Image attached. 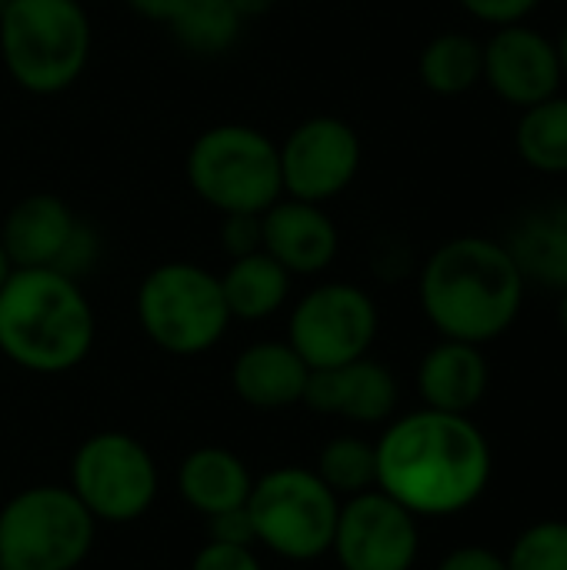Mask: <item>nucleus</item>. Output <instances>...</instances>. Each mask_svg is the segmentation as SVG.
Listing matches in <instances>:
<instances>
[{"instance_id": "obj_10", "label": "nucleus", "mask_w": 567, "mask_h": 570, "mask_svg": "<svg viewBox=\"0 0 567 570\" xmlns=\"http://www.w3.org/2000/svg\"><path fill=\"white\" fill-rule=\"evenodd\" d=\"M381 331L374 297L351 281H324L297 297L287 314V344L311 371L341 367L371 354Z\"/></svg>"}, {"instance_id": "obj_34", "label": "nucleus", "mask_w": 567, "mask_h": 570, "mask_svg": "<svg viewBox=\"0 0 567 570\" xmlns=\"http://www.w3.org/2000/svg\"><path fill=\"white\" fill-rule=\"evenodd\" d=\"M277 0H234V7L241 10V17L244 20H251V17H261V13H267L271 7H274Z\"/></svg>"}, {"instance_id": "obj_19", "label": "nucleus", "mask_w": 567, "mask_h": 570, "mask_svg": "<svg viewBox=\"0 0 567 570\" xmlns=\"http://www.w3.org/2000/svg\"><path fill=\"white\" fill-rule=\"evenodd\" d=\"M505 247L528 284L555 294L567 287V197L528 207L511 224Z\"/></svg>"}, {"instance_id": "obj_16", "label": "nucleus", "mask_w": 567, "mask_h": 570, "mask_svg": "<svg viewBox=\"0 0 567 570\" xmlns=\"http://www.w3.org/2000/svg\"><path fill=\"white\" fill-rule=\"evenodd\" d=\"M414 384L424 407L444 414H471L491 387V364L485 347L441 337L418 361Z\"/></svg>"}, {"instance_id": "obj_8", "label": "nucleus", "mask_w": 567, "mask_h": 570, "mask_svg": "<svg viewBox=\"0 0 567 570\" xmlns=\"http://www.w3.org/2000/svg\"><path fill=\"white\" fill-rule=\"evenodd\" d=\"M341 498L314 474V468H274L254 478L247 518L254 541L271 554L307 564L331 554Z\"/></svg>"}, {"instance_id": "obj_37", "label": "nucleus", "mask_w": 567, "mask_h": 570, "mask_svg": "<svg viewBox=\"0 0 567 570\" xmlns=\"http://www.w3.org/2000/svg\"><path fill=\"white\" fill-rule=\"evenodd\" d=\"M10 271H13V264L7 261V254H3V244H0V287H3V281L10 277Z\"/></svg>"}, {"instance_id": "obj_25", "label": "nucleus", "mask_w": 567, "mask_h": 570, "mask_svg": "<svg viewBox=\"0 0 567 570\" xmlns=\"http://www.w3.org/2000/svg\"><path fill=\"white\" fill-rule=\"evenodd\" d=\"M314 474L338 494V498H354L364 491L378 488V451L371 441L358 434H341L328 441L317 454Z\"/></svg>"}, {"instance_id": "obj_39", "label": "nucleus", "mask_w": 567, "mask_h": 570, "mask_svg": "<svg viewBox=\"0 0 567 570\" xmlns=\"http://www.w3.org/2000/svg\"><path fill=\"white\" fill-rule=\"evenodd\" d=\"M3 3H7V0H0V7H3Z\"/></svg>"}, {"instance_id": "obj_20", "label": "nucleus", "mask_w": 567, "mask_h": 570, "mask_svg": "<svg viewBox=\"0 0 567 570\" xmlns=\"http://www.w3.org/2000/svg\"><path fill=\"white\" fill-rule=\"evenodd\" d=\"M251 488H254V474L227 448H197L177 468V494L201 518L244 508Z\"/></svg>"}, {"instance_id": "obj_6", "label": "nucleus", "mask_w": 567, "mask_h": 570, "mask_svg": "<svg viewBox=\"0 0 567 570\" xmlns=\"http://www.w3.org/2000/svg\"><path fill=\"white\" fill-rule=\"evenodd\" d=\"M134 311L147 341L174 357L207 354L234 324L221 277L194 261H167L150 267L137 284Z\"/></svg>"}, {"instance_id": "obj_26", "label": "nucleus", "mask_w": 567, "mask_h": 570, "mask_svg": "<svg viewBox=\"0 0 567 570\" xmlns=\"http://www.w3.org/2000/svg\"><path fill=\"white\" fill-rule=\"evenodd\" d=\"M508 570H567V521L545 518L528 524L505 554Z\"/></svg>"}, {"instance_id": "obj_32", "label": "nucleus", "mask_w": 567, "mask_h": 570, "mask_svg": "<svg viewBox=\"0 0 567 570\" xmlns=\"http://www.w3.org/2000/svg\"><path fill=\"white\" fill-rule=\"evenodd\" d=\"M434 570H508V561L488 544H461L448 551Z\"/></svg>"}, {"instance_id": "obj_11", "label": "nucleus", "mask_w": 567, "mask_h": 570, "mask_svg": "<svg viewBox=\"0 0 567 570\" xmlns=\"http://www.w3.org/2000/svg\"><path fill=\"white\" fill-rule=\"evenodd\" d=\"M284 197L331 204L348 194L364 164V144L354 124L334 114L304 117L277 144Z\"/></svg>"}, {"instance_id": "obj_30", "label": "nucleus", "mask_w": 567, "mask_h": 570, "mask_svg": "<svg viewBox=\"0 0 567 570\" xmlns=\"http://www.w3.org/2000/svg\"><path fill=\"white\" fill-rule=\"evenodd\" d=\"M190 570H264L261 558L254 554V548H237V544H221V541H207L194 561Z\"/></svg>"}, {"instance_id": "obj_31", "label": "nucleus", "mask_w": 567, "mask_h": 570, "mask_svg": "<svg viewBox=\"0 0 567 570\" xmlns=\"http://www.w3.org/2000/svg\"><path fill=\"white\" fill-rule=\"evenodd\" d=\"M207 541H221V544H237V548H254V524L247 518V504L214 514L207 518Z\"/></svg>"}, {"instance_id": "obj_33", "label": "nucleus", "mask_w": 567, "mask_h": 570, "mask_svg": "<svg viewBox=\"0 0 567 570\" xmlns=\"http://www.w3.org/2000/svg\"><path fill=\"white\" fill-rule=\"evenodd\" d=\"M180 3L184 0H124V7L130 13H137L147 23H164V27L174 20V13L180 10Z\"/></svg>"}, {"instance_id": "obj_27", "label": "nucleus", "mask_w": 567, "mask_h": 570, "mask_svg": "<svg viewBox=\"0 0 567 570\" xmlns=\"http://www.w3.org/2000/svg\"><path fill=\"white\" fill-rule=\"evenodd\" d=\"M100 254H104V244H100L97 227H94L90 220H80V217H77L74 234H70L67 247L60 250V257H57V264H53L50 271H60L63 277L80 281V277H87V274L97 267Z\"/></svg>"}, {"instance_id": "obj_18", "label": "nucleus", "mask_w": 567, "mask_h": 570, "mask_svg": "<svg viewBox=\"0 0 567 570\" xmlns=\"http://www.w3.org/2000/svg\"><path fill=\"white\" fill-rule=\"evenodd\" d=\"M77 227L70 204L50 190L20 197L0 224V244L13 267H53Z\"/></svg>"}, {"instance_id": "obj_24", "label": "nucleus", "mask_w": 567, "mask_h": 570, "mask_svg": "<svg viewBox=\"0 0 567 570\" xmlns=\"http://www.w3.org/2000/svg\"><path fill=\"white\" fill-rule=\"evenodd\" d=\"M244 23L234 0H184L167 27L187 53L221 57L241 40Z\"/></svg>"}, {"instance_id": "obj_36", "label": "nucleus", "mask_w": 567, "mask_h": 570, "mask_svg": "<svg viewBox=\"0 0 567 570\" xmlns=\"http://www.w3.org/2000/svg\"><path fill=\"white\" fill-rule=\"evenodd\" d=\"M558 327H561V334H565L567 341V287L558 291Z\"/></svg>"}, {"instance_id": "obj_38", "label": "nucleus", "mask_w": 567, "mask_h": 570, "mask_svg": "<svg viewBox=\"0 0 567 570\" xmlns=\"http://www.w3.org/2000/svg\"><path fill=\"white\" fill-rule=\"evenodd\" d=\"M77 3H84V7H87V3H90V0H77Z\"/></svg>"}, {"instance_id": "obj_17", "label": "nucleus", "mask_w": 567, "mask_h": 570, "mask_svg": "<svg viewBox=\"0 0 567 570\" xmlns=\"http://www.w3.org/2000/svg\"><path fill=\"white\" fill-rule=\"evenodd\" d=\"M311 367L287 341H254L231 364V391L254 411H287L304 401Z\"/></svg>"}, {"instance_id": "obj_13", "label": "nucleus", "mask_w": 567, "mask_h": 570, "mask_svg": "<svg viewBox=\"0 0 567 570\" xmlns=\"http://www.w3.org/2000/svg\"><path fill=\"white\" fill-rule=\"evenodd\" d=\"M481 83L508 107H535L565 87L561 57L555 37L525 23L495 27L485 40V73Z\"/></svg>"}, {"instance_id": "obj_29", "label": "nucleus", "mask_w": 567, "mask_h": 570, "mask_svg": "<svg viewBox=\"0 0 567 570\" xmlns=\"http://www.w3.org/2000/svg\"><path fill=\"white\" fill-rule=\"evenodd\" d=\"M221 247L227 257L261 250V214H221Z\"/></svg>"}, {"instance_id": "obj_7", "label": "nucleus", "mask_w": 567, "mask_h": 570, "mask_svg": "<svg viewBox=\"0 0 567 570\" xmlns=\"http://www.w3.org/2000/svg\"><path fill=\"white\" fill-rule=\"evenodd\" d=\"M97 521L67 484H33L0 508V570H77Z\"/></svg>"}, {"instance_id": "obj_15", "label": "nucleus", "mask_w": 567, "mask_h": 570, "mask_svg": "<svg viewBox=\"0 0 567 570\" xmlns=\"http://www.w3.org/2000/svg\"><path fill=\"white\" fill-rule=\"evenodd\" d=\"M261 250L291 277H317L338 261L341 230L324 204L281 197L261 214Z\"/></svg>"}, {"instance_id": "obj_12", "label": "nucleus", "mask_w": 567, "mask_h": 570, "mask_svg": "<svg viewBox=\"0 0 567 570\" xmlns=\"http://www.w3.org/2000/svg\"><path fill=\"white\" fill-rule=\"evenodd\" d=\"M331 554L341 570H411L421 554L418 518L384 491L341 501Z\"/></svg>"}, {"instance_id": "obj_35", "label": "nucleus", "mask_w": 567, "mask_h": 570, "mask_svg": "<svg viewBox=\"0 0 567 570\" xmlns=\"http://www.w3.org/2000/svg\"><path fill=\"white\" fill-rule=\"evenodd\" d=\"M555 47H558V57H561V70H565V80H567V20H565V27L558 30V37H555Z\"/></svg>"}, {"instance_id": "obj_2", "label": "nucleus", "mask_w": 567, "mask_h": 570, "mask_svg": "<svg viewBox=\"0 0 567 570\" xmlns=\"http://www.w3.org/2000/svg\"><path fill=\"white\" fill-rule=\"evenodd\" d=\"M528 281L505 240L461 234L438 244L418 271V304L438 337L491 344L525 311Z\"/></svg>"}, {"instance_id": "obj_1", "label": "nucleus", "mask_w": 567, "mask_h": 570, "mask_svg": "<svg viewBox=\"0 0 567 570\" xmlns=\"http://www.w3.org/2000/svg\"><path fill=\"white\" fill-rule=\"evenodd\" d=\"M378 451V491L421 518L475 508L495 478V451L471 414L411 411L391 417Z\"/></svg>"}, {"instance_id": "obj_4", "label": "nucleus", "mask_w": 567, "mask_h": 570, "mask_svg": "<svg viewBox=\"0 0 567 570\" xmlns=\"http://www.w3.org/2000/svg\"><path fill=\"white\" fill-rule=\"evenodd\" d=\"M90 13L77 0H7L0 7L3 70L33 97L70 90L90 63Z\"/></svg>"}, {"instance_id": "obj_9", "label": "nucleus", "mask_w": 567, "mask_h": 570, "mask_svg": "<svg viewBox=\"0 0 567 570\" xmlns=\"http://www.w3.org/2000/svg\"><path fill=\"white\" fill-rule=\"evenodd\" d=\"M67 488L97 524H130L154 508L160 471L144 441L124 431H100L74 451Z\"/></svg>"}, {"instance_id": "obj_22", "label": "nucleus", "mask_w": 567, "mask_h": 570, "mask_svg": "<svg viewBox=\"0 0 567 570\" xmlns=\"http://www.w3.org/2000/svg\"><path fill=\"white\" fill-rule=\"evenodd\" d=\"M485 40L468 30H441L418 53V77L438 97H465L481 87Z\"/></svg>"}, {"instance_id": "obj_14", "label": "nucleus", "mask_w": 567, "mask_h": 570, "mask_svg": "<svg viewBox=\"0 0 567 570\" xmlns=\"http://www.w3.org/2000/svg\"><path fill=\"white\" fill-rule=\"evenodd\" d=\"M301 404L314 414L341 417L358 428H378L398 414L401 384L388 364L368 354L341 367L311 371Z\"/></svg>"}, {"instance_id": "obj_23", "label": "nucleus", "mask_w": 567, "mask_h": 570, "mask_svg": "<svg viewBox=\"0 0 567 570\" xmlns=\"http://www.w3.org/2000/svg\"><path fill=\"white\" fill-rule=\"evenodd\" d=\"M518 160L545 177H567V94L525 107L515 124Z\"/></svg>"}, {"instance_id": "obj_40", "label": "nucleus", "mask_w": 567, "mask_h": 570, "mask_svg": "<svg viewBox=\"0 0 567 570\" xmlns=\"http://www.w3.org/2000/svg\"><path fill=\"white\" fill-rule=\"evenodd\" d=\"M561 3H567V0H561Z\"/></svg>"}, {"instance_id": "obj_21", "label": "nucleus", "mask_w": 567, "mask_h": 570, "mask_svg": "<svg viewBox=\"0 0 567 570\" xmlns=\"http://www.w3.org/2000/svg\"><path fill=\"white\" fill-rule=\"evenodd\" d=\"M217 277L231 321H247V324L274 317L291 301V287H294V277L264 250L231 257L224 274Z\"/></svg>"}, {"instance_id": "obj_3", "label": "nucleus", "mask_w": 567, "mask_h": 570, "mask_svg": "<svg viewBox=\"0 0 567 570\" xmlns=\"http://www.w3.org/2000/svg\"><path fill=\"white\" fill-rule=\"evenodd\" d=\"M97 317L80 281L50 267H13L0 287V354L30 374H67L94 347Z\"/></svg>"}, {"instance_id": "obj_28", "label": "nucleus", "mask_w": 567, "mask_h": 570, "mask_svg": "<svg viewBox=\"0 0 567 570\" xmlns=\"http://www.w3.org/2000/svg\"><path fill=\"white\" fill-rule=\"evenodd\" d=\"M471 20L485 27H508V23H525L531 13L541 7V0H454Z\"/></svg>"}, {"instance_id": "obj_5", "label": "nucleus", "mask_w": 567, "mask_h": 570, "mask_svg": "<svg viewBox=\"0 0 567 570\" xmlns=\"http://www.w3.org/2000/svg\"><path fill=\"white\" fill-rule=\"evenodd\" d=\"M187 187L217 214H264L284 197L277 140L251 124H214L201 130L184 157Z\"/></svg>"}]
</instances>
